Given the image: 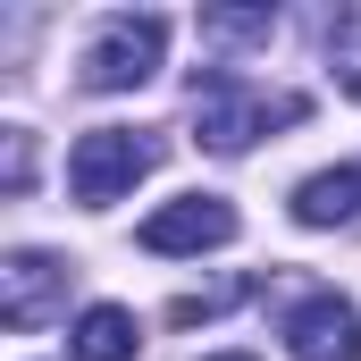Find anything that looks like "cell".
Returning <instances> with one entry per match:
<instances>
[{"instance_id":"obj_5","label":"cell","mask_w":361,"mask_h":361,"mask_svg":"<svg viewBox=\"0 0 361 361\" xmlns=\"http://www.w3.org/2000/svg\"><path fill=\"white\" fill-rule=\"evenodd\" d=\"M277 336H286V353H294V361H361V311L345 302V294L319 286V294H302V302L286 311Z\"/></svg>"},{"instance_id":"obj_9","label":"cell","mask_w":361,"mask_h":361,"mask_svg":"<svg viewBox=\"0 0 361 361\" xmlns=\"http://www.w3.org/2000/svg\"><path fill=\"white\" fill-rule=\"evenodd\" d=\"M277 34V8H202V42H269Z\"/></svg>"},{"instance_id":"obj_3","label":"cell","mask_w":361,"mask_h":361,"mask_svg":"<svg viewBox=\"0 0 361 361\" xmlns=\"http://www.w3.org/2000/svg\"><path fill=\"white\" fill-rule=\"evenodd\" d=\"M160 51H169V17H152V8L143 17H109L85 51V85L92 92H135V85L160 76Z\"/></svg>"},{"instance_id":"obj_12","label":"cell","mask_w":361,"mask_h":361,"mask_svg":"<svg viewBox=\"0 0 361 361\" xmlns=\"http://www.w3.org/2000/svg\"><path fill=\"white\" fill-rule=\"evenodd\" d=\"M0 177H8V193H25V177H34V152H25L17 126H8V169H0Z\"/></svg>"},{"instance_id":"obj_11","label":"cell","mask_w":361,"mask_h":361,"mask_svg":"<svg viewBox=\"0 0 361 361\" xmlns=\"http://www.w3.org/2000/svg\"><path fill=\"white\" fill-rule=\"evenodd\" d=\"M235 302H252V277H227V286L177 294V302H169V319H177V328H193V319H219V311H235Z\"/></svg>"},{"instance_id":"obj_8","label":"cell","mask_w":361,"mask_h":361,"mask_svg":"<svg viewBox=\"0 0 361 361\" xmlns=\"http://www.w3.org/2000/svg\"><path fill=\"white\" fill-rule=\"evenodd\" d=\"M135 345H143L135 311L126 302H92L76 319V336H68V361H135Z\"/></svg>"},{"instance_id":"obj_10","label":"cell","mask_w":361,"mask_h":361,"mask_svg":"<svg viewBox=\"0 0 361 361\" xmlns=\"http://www.w3.org/2000/svg\"><path fill=\"white\" fill-rule=\"evenodd\" d=\"M328 68H336V85L361 101V8H336V17H328Z\"/></svg>"},{"instance_id":"obj_6","label":"cell","mask_w":361,"mask_h":361,"mask_svg":"<svg viewBox=\"0 0 361 361\" xmlns=\"http://www.w3.org/2000/svg\"><path fill=\"white\" fill-rule=\"evenodd\" d=\"M59 302H68V261H51V252H8L0 261V319L8 328H34Z\"/></svg>"},{"instance_id":"obj_2","label":"cell","mask_w":361,"mask_h":361,"mask_svg":"<svg viewBox=\"0 0 361 361\" xmlns=\"http://www.w3.org/2000/svg\"><path fill=\"white\" fill-rule=\"evenodd\" d=\"M160 135L152 126H92L76 135V152H68V193L85 202V210H109L118 193H135V185L160 169Z\"/></svg>"},{"instance_id":"obj_1","label":"cell","mask_w":361,"mask_h":361,"mask_svg":"<svg viewBox=\"0 0 361 361\" xmlns=\"http://www.w3.org/2000/svg\"><path fill=\"white\" fill-rule=\"evenodd\" d=\"M302 118H311L302 92H269L235 68H193V126L210 152H252L269 126H302Z\"/></svg>"},{"instance_id":"obj_7","label":"cell","mask_w":361,"mask_h":361,"mask_svg":"<svg viewBox=\"0 0 361 361\" xmlns=\"http://www.w3.org/2000/svg\"><path fill=\"white\" fill-rule=\"evenodd\" d=\"M294 219L302 227H353L361 219V169H319L294 185Z\"/></svg>"},{"instance_id":"obj_13","label":"cell","mask_w":361,"mask_h":361,"mask_svg":"<svg viewBox=\"0 0 361 361\" xmlns=\"http://www.w3.org/2000/svg\"><path fill=\"white\" fill-rule=\"evenodd\" d=\"M210 361H252V353H210Z\"/></svg>"},{"instance_id":"obj_4","label":"cell","mask_w":361,"mask_h":361,"mask_svg":"<svg viewBox=\"0 0 361 361\" xmlns=\"http://www.w3.org/2000/svg\"><path fill=\"white\" fill-rule=\"evenodd\" d=\"M235 202H219V193H185L169 210H152L143 219V252H160V261H177V252H219V244H235Z\"/></svg>"}]
</instances>
